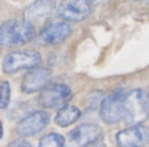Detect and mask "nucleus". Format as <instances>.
I'll list each match as a JSON object with an SVG mask.
<instances>
[{
	"label": "nucleus",
	"mask_w": 149,
	"mask_h": 147,
	"mask_svg": "<svg viewBox=\"0 0 149 147\" xmlns=\"http://www.w3.org/2000/svg\"><path fill=\"white\" fill-rule=\"evenodd\" d=\"M34 35V25L29 21L9 20L0 26V44L3 47L20 46Z\"/></svg>",
	"instance_id": "f257e3e1"
},
{
	"label": "nucleus",
	"mask_w": 149,
	"mask_h": 147,
	"mask_svg": "<svg viewBox=\"0 0 149 147\" xmlns=\"http://www.w3.org/2000/svg\"><path fill=\"white\" fill-rule=\"evenodd\" d=\"M148 95L141 89L130 91L124 100V121L128 125H140L148 119Z\"/></svg>",
	"instance_id": "f03ea898"
},
{
	"label": "nucleus",
	"mask_w": 149,
	"mask_h": 147,
	"mask_svg": "<svg viewBox=\"0 0 149 147\" xmlns=\"http://www.w3.org/2000/svg\"><path fill=\"white\" fill-rule=\"evenodd\" d=\"M126 95L123 89H116L103 99L100 107L101 119L106 124H115L124 119V100Z\"/></svg>",
	"instance_id": "7ed1b4c3"
},
{
	"label": "nucleus",
	"mask_w": 149,
	"mask_h": 147,
	"mask_svg": "<svg viewBox=\"0 0 149 147\" xmlns=\"http://www.w3.org/2000/svg\"><path fill=\"white\" fill-rule=\"evenodd\" d=\"M41 61V55L37 51H12L3 59V70L5 73H17L20 70L33 69Z\"/></svg>",
	"instance_id": "20e7f679"
},
{
	"label": "nucleus",
	"mask_w": 149,
	"mask_h": 147,
	"mask_svg": "<svg viewBox=\"0 0 149 147\" xmlns=\"http://www.w3.org/2000/svg\"><path fill=\"white\" fill-rule=\"evenodd\" d=\"M72 98V91L67 85L54 83L46 86L39 94V103L45 108H62Z\"/></svg>",
	"instance_id": "39448f33"
},
{
	"label": "nucleus",
	"mask_w": 149,
	"mask_h": 147,
	"mask_svg": "<svg viewBox=\"0 0 149 147\" xmlns=\"http://www.w3.org/2000/svg\"><path fill=\"white\" fill-rule=\"evenodd\" d=\"M92 10L90 0H62L58 7V13L64 21L79 22L89 16Z\"/></svg>",
	"instance_id": "423d86ee"
},
{
	"label": "nucleus",
	"mask_w": 149,
	"mask_h": 147,
	"mask_svg": "<svg viewBox=\"0 0 149 147\" xmlns=\"http://www.w3.org/2000/svg\"><path fill=\"white\" fill-rule=\"evenodd\" d=\"M116 145L119 147H145L149 146V128L134 125L116 134Z\"/></svg>",
	"instance_id": "0eeeda50"
},
{
	"label": "nucleus",
	"mask_w": 149,
	"mask_h": 147,
	"mask_svg": "<svg viewBox=\"0 0 149 147\" xmlns=\"http://www.w3.org/2000/svg\"><path fill=\"white\" fill-rule=\"evenodd\" d=\"M50 117L46 112L37 111L28 115L16 125V133L20 137H31L41 133L49 125Z\"/></svg>",
	"instance_id": "6e6552de"
},
{
	"label": "nucleus",
	"mask_w": 149,
	"mask_h": 147,
	"mask_svg": "<svg viewBox=\"0 0 149 147\" xmlns=\"http://www.w3.org/2000/svg\"><path fill=\"white\" fill-rule=\"evenodd\" d=\"M101 135H102V129L97 125H80L70 133L67 147H86L100 139Z\"/></svg>",
	"instance_id": "1a4fd4ad"
},
{
	"label": "nucleus",
	"mask_w": 149,
	"mask_h": 147,
	"mask_svg": "<svg viewBox=\"0 0 149 147\" xmlns=\"http://www.w3.org/2000/svg\"><path fill=\"white\" fill-rule=\"evenodd\" d=\"M72 33V27L65 21H56L50 25L45 26L39 33V39L43 44L47 46H56L68 38Z\"/></svg>",
	"instance_id": "9d476101"
},
{
	"label": "nucleus",
	"mask_w": 149,
	"mask_h": 147,
	"mask_svg": "<svg viewBox=\"0 0 149 147\" xmlns=\"http://www.w3.org/2000/svg\"><path fill=\"white\" fill-rule=\"evenodd\" d=\"M51 73L46 68H33L24 77L21 83V91L24 94H33L42 91L47 86Z\"/></svg>",
	"instance_id": "9b49d317"
},
{
	"label": "nucleus",
	"mask_w": 149,
	"mask_h": 147,
	"mask_svg": "<svg viewBox=\"0 0 149 147\" xmlns=\"http://www.w3.org/2000/svg\"><path fill=\"white\" fill-rule=\"evenodd\" d=\"M55 10V0H36L25 10V20L33 25L43 23Z\"/></svg>",
	"instance_id": "f8f14e48"
},
{
	"label": "nucleus",
	"mask_w": 149,
	"mask_h": 147,
	"mask_svg": "<svg viewBox=\"0 0 149 147\" xmlns=\"http://www.w3.org/2000/svg\"><path fill=\"white\" fill-rule=\"evenodd\" d=\"M81 116V111L74 106H64L58 111L55 116V124L62 128H67L74 124Z\"/></svg>",
	"instance_id": "ddd939ff"
},
{
	"label": "nucleus",
	"mask_w": 149,
	"mask_h": 147,
	"mask_svg": "<svg viewBox=\"0 0 149 147\" xmlns=\"http://www.w3.org/2000/svg\"><path fill=\"white\" fill-rule=\"evenodd\" d=\"M64 146V138L58 133H50L45 135L39 141L38 147H63Z\"/></svg>",
	"instance_id": "4468645a"
},
{
	"label": "nucleus",
	"mask_w": 149,
	"mask_h": 147,
	"mask_svg": "<svg viewBox=\"0 0 149 147\" xmlns=\"http://www.w3.org/2000/svg\"><path fill=\"white\" fill-rule=\"evenodd\" d=\"M103 99H105V96H103V93H102V91H93V93H90V95H89L88 107H89L90 109H95L98 106L101 107V104H102Z\"/></svg>",
	"instance_id": "2eb2a0df"
},
{
	"label": "nucleus",
	"mask_w": 149,
	"mask_h": 147,
	"mask_svg": "<svg viewBox=\"0 0 149 147\" xmlns=\"http://www.w3.org/2000/svg\"><path fill=\"white\" fill-rule=\"evenodd\" d=\"M0 93H1V102H0V106L1 108H5L9 103V99H10V87H9V83L7 81H3L1 82V87H0Z\"/></svg>",
	"instance_id": "dca6fc26"
},
{
	"label": "nucleus",
	"mask_w": 149,
	"mask_h": 147,
	"mask_svg": "<svg viewBox=\"0 0 149 147\" xmlns=\"http://www.w3.org/2000/svg\"><path fill=\"white\" fill-rule=\"evenodd\" d=\"M8 147H31V145L28 141L20 138V139H16V141H13V142H10L9 145H8Z\"/></svg>",
	"instance_id": "f3484780"
},
{
	"label": "nucleus",
	"mask_w": 149,
	"mask_h": 147,
	"mask_svg": "<svg viewBox=\"0 0 149 147\" xmlns=\"http://www.w3.org/2000/svg\"><path fill=\"white\" fill-rule=\"evenodd\" d=\"M86 147H106V145H105V143H102V142H98V141H95V142L90 143V145L86 146Z\"/></svg>",
	"instance_id": "a211bd4d"
},
{
	"label": "nucleus",
	"mask_w": 149,
	"mask_h": 147,
	"mask_svg": "<svg viewBox=\"0 0 149 147\" xmlns=\"http://www.w3.org/2000/svg\"><path fill=\"white\" fill-rule=\"evenodd\" d=\"M100 1H102V0H90V3H100Z\"/></svg>",
	"instance_id": "6ab92c4d"
},
{
	"label": "nucleus",
	"mask_w": 149,
	"mask_h": 147,
	"mask_svg": "<svg viewBox=\"0 0 149 147\" xmlns=\"http://www.w3.org/2000/svg\"><path fill=\"white\" fill-rule=\"evenodd\" d=\"M148 106H149V93H148Z\"/></svg>",
	"instance_id": "aec40b11"
}]
</instances>
